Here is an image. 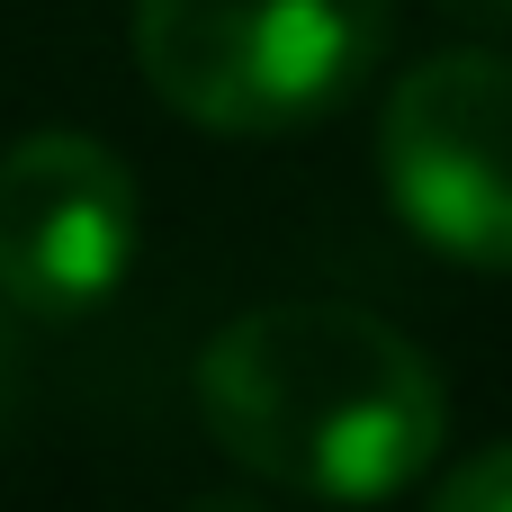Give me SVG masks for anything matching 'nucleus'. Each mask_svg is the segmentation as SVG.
I'll use <instances>...</instances> for the list:
<instances>
[{
  "instance_id": "1",
  "label": "nucleus",
  "mask_w": 512,
  "mask_h": 512,
  "mask_svg": "<svg viewBox=\"0 0 512 512\" xmlns=\"http://www.w3.org/2000/svg\"><path fill=\"white\" fill-rule=\"evenodd\" d=\"M198 414L216 450L315 504H387L441 459V369L369 306L279 297L243 306L198 351Z\"/></svg>"
},
{
  "instance_id": "2",
  "label": "nucleus",
  "mask_w": 512,
  "mask_h": 512,
  "mask_svg": "<svg viewBox=\"0 0 512 512\" xmlns=\"http://www.w3.org/2000/svg\"><path fill=\"white\" fill-rule=\"evenodd\" d=\"M396 0H135L153 99L207 135H288L333 117L387 54Z\"/></svg>"
},
{
  "instance_id": "3",
  "label": "nucleus",
  "mask_w": 512,
  "mask_h": 512,
  "mask_svg": "<svg viewBox=\"0 0 512 512\" xmlns=\"http://www.w3.org/2000/svg\"><path fill=\"white\" fill-rule=\"evenodd\" d=\"M378 171L432 252L512 270V63L477 45L414 63L378 117Z\"/></svg>"
},
{
  "instance_id": "4",
  "label": "nucleus",
  "mask_w": 512,
  "mask_h": 512,
  "mask_svg": "<svg viewBox=\"0 0 512 512\" xmlns=\"http://www.w3.org/2000/svg\"><path fill=\"white\" fill-rule=\"evenodd\" d=\"M135 261V171L72 126L0 153V297L18 315H90Z\"/></svg>"
},
{
  "instance_id": "5",
  "label": "nucleus",
  "mask_w": 512,
  "mask_h": 512,
  "mask_svg": "<svg viewBox=\"0 0 512 512\" xmlns=\"http://www.w3.org/2000/svg\"><path fill=\"white\" fill-rule=\"evenodd\" d=\"M432 512H512V441L477 450V459L432 495Z\"/></svg>"
},
{
  "instance_id": "6",
  "label": "nucleus",
  "mask_w": 512,
  "mask_h": 512,
  "mask_svg": "<svg viewBox=\"0 0 512 512\" xmlns=\"http://www.w3.org/2000/svg\"><path fill=\"white\" fill-rule=\"evenodd\" d=\"M18 396H27V342H18V324H9V297H0V423L18 414Z\"/></svg>"
},
{
  "instance_id": "7",
  "label": "nucleus",
  "mask_w": 512,
  "mask_h": 512,
  "mask_svg": "<svg viewBox=\"0 0 512 512\" xmlns=\"http://www.w3.org/2000/svg\"><path fill=\"white\" fill-rule=\"evenodd\" d=\"M459 27H486V36H512V0H441Z\"/></svg>"
},
{
  "instance_id": "8",
  "label": "nucleus",
  "mask_w": 512,
  "mask_h": 512,
  "mask_svg": "<svg viewBox=\"0 0 512 512\" xmlns=\"http://www.w3.org/2000/svg\"><path fill=\"white\" fill-rule=\"evenodd\" d=\"M189 512H261V504H234V495H207V504H189Z\"/></svg>"
}]
</instances>
